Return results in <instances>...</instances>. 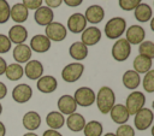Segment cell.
<instances>
[{"label":"cell","instance_id":"obj_43","mask_svg":"<svg viewBox=\"0 0 154 136\" xmlns=\"http://www.w3.org/2000/svg\"><path fill=\"white\" fill-rule=\"evenodd\" d=\"M6 66H7V63H6V60H5L2 57H0V76L5 73Z\"/></svg>","mask_w":154,"mask_h":136},{"label":"cell","instance_id":"obj_39","mask_svg":"<svg viewBox=\"0 0 154 136\" xmlns=\"http://www.w3.org/2000/svg\"><path fill=\"white\" fill-rule=\"evenodd\" d=\"M46 6L49 7V8H58L61 4H63V0H43Z\"/></svg>","mask_w":154,"mask_h":136},{"label":"cell","instance_id":"obj_15","mask_svg":"<svg viewBox=\"0 0 154 136\" xmlns=\"http://www.w3.org/2000/svg\"><path fill=\"white\" fill-rule=\"evenodd\" d=\"M51 46H52V42L48 40V37L45 34L34 35L30 39V43H29L30 49L36 53H46L51 49Z\"/></svg>","mask_w":154,"mask_h":136},{"label":"cell","instance_id":"obj_14","mask_svg":"<svg viewBox=\"0 0 154 136\" xmlns=\"http://www.w3.org/2000/svg\"><path fill=\"white\" fill-rule=\"evenodd\" d=\"M85 28H87V20L84 18L83 13L76 12V13H72L67 18V26H66V29L70 32H72V34H81Z\"/></svg>","mask_w":154,"mask_h":136},{"label":"cell","instance_id":"obj_37","mask_svg":"<svg viewBox=\"0 0 154 136\" xmlns=\"http://www.w3.org/2000/svg\"><path fill=\"white\" fill-rule=\"evenodd\" d=\"M11 47H12V43H11L10 39L7 37V35L0 34V54H5V53L10 52Z\"/></svg>","mask_w":154,"mask_h":136},{"label":"cell","instance_id":"obj_47","mask_svg":"<svg viewBox=\"0 0 154 136\" xmlns=\"http://www.w3.org/2000/svg\"><path fill=\"white\" fill-rule=\"evenodd\" d=\"M1 113H2V105H1V102H0V116H1Z\"/></svg>","mask_w":154,"mask_h":136},{"label":"cell","instance_id":"obj_5","mask_svg":"<svg viewBox=\"0 0 154 136\" xmlns=\"http://www.w3.org/2000/svg\"><path fill=\"white\" fill-rule=\"evenodd\" d=\"M45 35L48 37L51 42H61L66 39L67 29L63 23L53 20L52 23L45 26Z\"/></svg>","mask_w":154,"mask_h":136},{"label":"cell","instance_id":"obj_29","mask_svg":"<svg viewBox=\"0 0 154 136\" xmlns=\"http://www.w3.org/2000/svg\"><path fill=\"white\" fill-rule=\"evenodd\" d=\"M132 65H134V71H136L138 75H141V73H147L149 70H152V66H153V59H149V58H147V57H143V55H137V57H135V59H134V63H132Z\"/></svg>","mask_w":154,"mask_h":136},{"label":"cell","instance_id":"obj_46","mask_svg":"<svg viewBox=\"0 0 154 136\" xmlns=\"http://www.w3.org/2000/svg\"><path fill=\"white\" fill-rule=\"evenodd\" d=\"M102 136H116V134H114V132H106V134L102 135Z\"/></svg>","mask_w":154,"mask_h":136},{"label":"cell","instance_id":"obj_4","mask_svg":"<svg viewBox=\"0 0 154 136\" xmlns=\"http://www.w3.org/2000/svg\"><path fill=\"white\" fill-rule=\"evenodd\" d=\"M111 54L116 61H125L131 54V45L124 37H120L113 43L111 48Z\"/></svg>","mask_w":154,"mask_h":136},{"label":"cell","instance_id":"obj_42","mask_svg":"<svg viewBox=\"0 0 154 136\" xmlns=\"http://www.w3.org/2000/svg\"><path fill=\"white\" fill-rule=\"evenodd\" d=\"M42 136H63L58 130H52V129H47L46 131H43Z\"/></svg>","mask_w":154,"mask_h":136},{"label":"cell","instance_id":"obj_41","mask_svg":"<svg viewBox=\"0 0 154 136\" xmlns=\"http://www.w3.org/2000/svg\"><path fill=\"white\" fill-rule=\"evenodd\" d=\"M7 95V87L4 82L0 81V100H2Z\"/></svg>","mask_w":154,"mask_h":136},{"label":"cell","instance_id":"obj_40","mask_svg":"<svg viewBox=\"0 0 154 136\" xmlns=\"http://www.w3.org/2000/svg\"><path fill=\"white\" fill-rule=\"evenodd\" d=\"M63 2L69 7H77V6L82 5L83 0H63Z\"/></svg>","mask_w":154,"mask_h":136},{"label":"cell","instance_id":"obj_36","mask_svg":"<svg viewBox=\"0 0 154 136\" xmlns=\"http://www.w3.org/2000/svg\"><path fill=\"white\" fill-rule=\"evenodd\" d=\"M116 136H135V129L131 125L122 124L117 128Z\"/></svg>","mask_w":154,"mask_h":136},{"label":"cell","instance_id":"obj_12","mask_svg":"<svg viewBox=\"0 0 154 136\" xmlns=\"http://www.w3.org/2000/svg\"><path fill=\"white\" fill-rule=\"evenodd\" d=\"M24 70V75L31 79V81H37L41 76H43V64L40 60L36 59H30L28 63H25V66L23 67Z\"/></svg>","mask_w":154,"mask_h":136},{"label":"cell","instance_id":"obj_13","mask_svg":"<svg viewBox=\"0 0 154 136\" xmlns=\"http://www.w3.org/2000/svg\"><path fill=\"white\" fill-rule=\"evenodd\" d=\"M83 14H84V18H85L87 23L96 25V24H99V23H101L103 20V18H105V10H103L102 6H100L97 4H94V5L88 6Z\"/></svg>","mask_w":154,"mask_h":136},{"label":"cell","instance_id":"obj_31","mask_svg":"<svg viewBox=\"0 0 154 136\" xmlns=\"http://www.w3.org/2000/svg\"><path fill=\"white\" fill-rule=\"evenodd\" d=\"M84 136H102L103 126L99 120H89L83 128Z\"/></svg>","mask_w":154,"mask_h":136},{"label":"cell","instance_id":"obj_2","mask_svg":"<svg viewBox=\"0 0 154 136\" xmlns=\"http://www.w3.org/2000/svg\"><path fill=\"white\" fill-rule=\"evenodd\" d=\"M126 30V20L123 17H112L105 24V35L109 40H118Z\"/></svg>","mask_w":154,"mask_h":136},{"label":"cell","instance_id":"obj_1","mask_svg":"<svg viewBox=\"0 0 154 136\" xmlns=\"http://www.w3.org/2000/svg\"><path fill=\"white\" fill-rule=\"evenodd\" d=\"M95 102H96L97 110L102 114L109 113L111 108L116 104V94H114L113 89L107 85L101 87L97 90V93L95 94Z\"/></svg>","mask_w":154,"mask_h":136},{"label":"cell","instance_id":"obj_28","mask_svg":"<svg viewBox=\"0 0 154 136\" xmlns=\"http://www.w3.org/2000/svg\"><path fill=\"white\" fill-rule=\"evenodd\" d=\"M46 123L49 129L59 130L65 125V117L59 111H51L46 116Z\"/></svg>","mask_w":154,"mask_h":136},{"label":"cell","instance_id":"obj_10","mask_svg":"<svg viewBox=\"0 0 154 136\" xmlns=\"http://www.w3.org/2000/svg\"><path fill=\"white\" fill-rule=\"evenodd\" d=\"M12 99L17 104H25L32 97V88L26 83H19L12 89Z\"/></svg>","mask_w":154,"mask_h":136},{"label":"cell","instance_id":"obj_24","mask_svg":"<svg viewBox=\"0 0 154 136\" xmlns=\"http://www.w3.org/2000/svg\"><path fill=\"white\" fill-rule=\"evenodd\" d=\"M134 17L138 23H147L153 18V10L146 2L138 4L134 10Z\"/></svg>","mask_w":154,"mask_h":136},{"label":"cell","instance_id":"obj_8","mask_svg":"<svg viewBox=\"0 0 154 136\" xmlns=\"http://www.w3.org/2000/svg\"><path fill=\"white\" fill-rule=\"evenodd\" d=\"M73 99L77 106L89 107L95 104V91L89 87H79L75 91Z\"/></svg>","mask_w":154,"mask_h":136},{"label":"cell","instance_id":"obj_21","mask_svg":"<svg viewBox=\"0 0 154 136\" xmlns=\"http://www.w3.org/2000/svg\"><path fill=\"white\" fill-rule=\"evenodd\" d=\"M34 19H35V22L38 25L46 26V25H48L49 23L53 22V19H54V12H53L52 8H49L47 6H41L37 10H35Z\"/></svg>","mask_w":154,"mask_h":136},{"label":"cell","instance_id":"obj_34","mask_svg":"<svg viewBox=\"0 0 154 136\" xmlns=\"http://www.w3.org/2000/svg\"><path fill=\"white\" fill-rule=\"evenodd\" d=\"M10 11L11 6L7 0H0V24L7 23L10 19Z\"/></svg>","mask_w":154,"mask_h":136},{"label":"cell","instance_id":"obj_16","mask_svg":"<svg viewBox=\"0 0 154 136\" xmlns=\"http://www.w3.org/2000/svg\"><path fill=\"white\" fill-rule=\"evenodd\" d=\"M36 88L40 93L43 94H51L57 90L58 88V81L52 75H45L41 76L36 82Z\"/></svg>","mask_w":154,"mask_h":136},{"label":"cell","instance_id":"obj_23","mask_svg":"<svg viewBox=\"0 0 154 136\" xmlns=\"http://www.w3.org/2000/svg\"><path fill=\"white\" fill-rule=\"evenodd\" d=\"M41 116L36 111H28L23 118L22 124L28 131H35L41 126Z\"/></svg>","mask_w":154,"mask_h":136},{"label":"cell","instance_id":"obj_25","mask_svg":"<svg viewBox=\"0 0 154 136\" xmlns=\"http://www.w3.org/2000/svg\"><path fill=\"white\" fill-rule=\"evenodd\" d=\"M85 123H87L85 118L78 112H75V113L67 116V119H65V124L67 125V129L73 131V132L83 131Z\"/></svg>","mask_w":154,"mask_h":136},{"label":"cell","instance_id":"obj_3","mask_svg":"<svg viewBox=\"0 0 154 136\" xmlns=\"http://www.w3.org/2000/svg\"><path fill=\"white\" fill-rule=\"evenodd\" d=\"M144 105H146L144 94L142 91H140V90H132L128 95L124 106L126 107V110H128L130 116H135L141 108L144 107Z\"/></svg>","mask_w":154,"mask_h":136},{"label":"cell","instance_id":"obj_9","mask_svg":"<svg viewBox=\"0 0 154 136\" xmlns=\"http://www.w3.org/2000/svg\"><path fill=\"white\" fill-rule=\"evenodd\" d=\"M102 37V32L101 30L95 26V25H91V26H87L82 32H81V42L87 46V47H90V46H95L96 43L100 42Z\"/></svg>","mask_w":154,"mask_h":136},{"label":"cell","instance_id":"obj_32","mask_svg":"<svg viewBox=\"0 0 154 136\" xmlns=\"http://www.w3.org/2000/svg\"><path fill=\"white\" fill-rule=\"evenodd\" d=\"M138 54L147 57L149 59L154 58V42L153 41H143L138 45Z\"/></svg>","mask_w":154,"mask_h":136},{"label":"cell","instance_id":"obj_19","mask_svg":"<svg viewBox=\"0 0 154 136\" xmlns=\"http://www.w3.org/2000/svg\"><path fill=\"white\" fill-rule=\"evenodd\" d=\"M31 55H32V51L30 49L29 45H25V43L16 45V47L12 51V57L17 64L28 63L31 59Z\"/></svg>","mask_w":154,"mask_h":136},{"label":"cell","instance_id":"obj_30","mask_svg":"<svg viewBox=\"0 0 154 136\" xmlns=\"http://www.w3.org/2000/svg\"><path fill=\"white\" fill-rule=\"evenodd\" d=\"M4 75L6 76L7 79L14 82V81H19L24 76V70H23V66L20 64L12 63V64H7Z\"/></svg>","mask_w":154,"mask_h":136},{"label":"cell","instance_id":"obj_45","mask_svg":"<svg viewBox=\"0 0 154 136\" xmlns=\"http://www.w3.org/2000/svg\"><path fill=\"white\" fill-rule=\"evenodd\" d=\"M23 136H38L37 134H35L34 131H28V132H25Z\"/></svg>","mask_w":154,"mask_h":136},{"label":"cell","instance_id":"obj_27","mask_svg":"<svg viewBox=\"0 0 154 136\" xmlns=\"http://www.w3.org/2000/svg\"><path fill=\"white\" fill-rule=\"evenodd\" d=\"M69 54L73 60L79 63L88 57V47L84 46L81 41H76L69 47Z\"/></svg>","mask_w":154,"mask_h":136},{"label":"cell","instance_id":"obj_11","mask_svg":"<svg viewBox=\"0 0 154 136\" xmlns=\"http://www.w3.org/2000/svg\"><path fill=\"white\" fill-rule=\"evenodd\" d=\"M130 45H140L146 39V30L140 24H134L126 28L125 30V37H124Z\"/></svg>","mask_w":154,"mask_h":136},{"label":"cell","instance_id":"obj_35","mask_svg":"<svg viewBox=\"0 0 154 136\" xmlns=\"http://www.w3.org/2000/svg\"><path fill=\"white\" fill-rule=\"evenodd\" d=\"M142 0H118V5L123 11H134Z\"/></svg>","mask_w":154,"mask_h":136},{"label":"cell","instance_id":"obj_20","mask_svg":"<svg viewBox=\"0 0 154 136\" xmlns=\"http://www.w3.org/2000/svg\"><path fill=\"white\" fill-rule=\"evenodd\" d=\"M109 116H111V119L118 125L126 124L130 118V114L123 104H114V106L109 111Z\"/></svg>","mask_w":154,"mask_h":136},{"label":"cell","instance_id":"obj_17","mask_svg":"<svg viewBox=\"0 0 154 136\" xmlns=\"http://www.w3.org/2000/svg\"><path fill=\"white\" fill-rule=\"evenodd\" d=\"M57 106H58V111L64 116H70V114L75 113L77 110V104H76L73 96L69 95V94L61 95L58 99Z\"/></svg>","mask_w":154,"mask_h":136},{"label":"cell","instance_id":"obj_22","mask_svg":"<svg viewBox=\"0 0 154 136\" xmlns=\"http://www.w3.org/2000/svg\"><path fill=\"white\" fill-rule=\"evenodd\" d=\"M29 17V10L22 4V2H16L14 5L11 6V11H10V18L17 23V24H22L24 22H26Z\"/></svg>","mask_w":154,"mask_h":136},{"label":"cell","instance_id":"obj_38","mask_svg":"<svg viewBox=\"0 0 154 136\" xmlns=\"http://www.w3.org/2000/svg\"><path fill=\"white\" fill-rule=\"evenodd\" d=\"M22 4L28 8V10H37L38 7L42 6L43 0H22Z\"/></svg>","mask_w":154,"mask_h":136},{"label":"cell","instance_id":"obj_33","mask_svg":"<svg viewBox=\"0 0 154 136\" xmlns=\"http://www.w3.org/2000/svg\"><path fill=\"white\" fill-rule=\"evenodd\" d=\"M142 87L144 91L152 94L154 93V70H149L147 73H144V77L142 79Z\"/></svg>","mask_w":154,"mask_h":136},{"label":"cell","instance_id":"obj_18","mask_svg":"<svg viewBox=\"0 0 154 136\" xmlns=\"http://www.w3.org/2000/svg\"><path fill=\"white\" fill-rule=\"evenodd\" d=\"M7 37L10 39L11 43H14V45L24 43L28 39V29L23 24H14L10 28Z\"/></svg>","mask_w":154,"mask_h":136},{"label":"cell","instance_id":"obj_7","mask_svg":"<svg viewBox=\"0 0 154 136\" xmlns=\"http://www.w3.org/2000/svg\"><path fill=\"white\" fill-rule=\"evenodd\" d=\"M153 119H154V114L150 108H147V107L141 108L135 114V118H134L135 129H137L138 131H144L149 129L153 124Z\"/></svg>","mask_w":154,"mask_h":136},{"label":"cell","instance_id":"obj_6","mask_svg":"<svg viewBox=\"0 0 154 136\" xmlns=\"http://www.w3.org/2000/svg\"><path fill=\"white\" fill-rule=\"evenodd\" d=\"M83 72H84V65L82 63L73 61L64 66V69L61 70V78L67 83H73L82 77Z\"/></svg>","mask_w":154,"mask_h":136},{"label":"cell","instance_id":"obj_26","mask_svg":"<svg viewBox=\"0 0 154 136\" xmlns=\"http://www.w3.org/2000/svg\"><path fill=\"white\" fill-rule=\"evenodd\" d=\"M122 82H123V85L126 89L136 90L138 88V85L141 84V76L134 70H126L123 73Z\"/></svg>","mask_w":154,"mask_h":136},{"label":"cell","instance_id":"obj_44","mask_svg":"<svg viewBox=\"0 0 154 136\" xmlns=\"http://www.w3.org/2000/svg\"><path fill=\"white\" fill-rule=\"evenodd\" d=\"M6 135V126L5 124L0 120V136H5Z\"/></svg>","mask_w":154,"mask_h":136}]
</instances>
